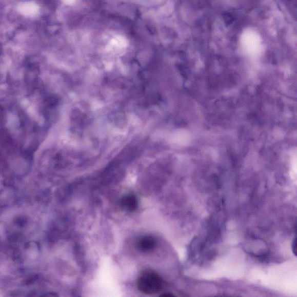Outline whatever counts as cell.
<instances>
[{"label": "cell", "instance_id": "6da1fadb", "mask_svg": "<svg viewBox=\"0 0 297 297\" xmlns=\"http://www.w3.org/2000/svg\"><path fill=\"white\" fill-rule=\"evenodd\" d=\"M163 279L152 270H146L142 273L137 281V287L142 293L146 295L156 294L163 287Z\"/></svg>", "mask_w": 297, "mask_h": 297}, {"label": "cell", "instance_id": "7a4b0ae2", "mask_svg": "<svg viewBox=\"0 0 297 297\" xmlns=\"http://www.w3.org/2000/svg\"><path fill=\"white\" fill-rule=\"evenodd\" d=\"M120 206L124 211L127 212H134L138 207V199L134 194H127L121 199V202H120Z\"/></svg>", "mask_w": 297, "mask_h": 297}, {"label": "cell", "instance_id": "3957f363", "mask_svg": "<svg viewBox=\"0 0 297 297\" xmlns=\"http://www.w3.org/2000/svg\"><path fill=\"white\" fill-rule=\"evenodd\" d=\"M156 246V241L151 236H144L139 237L136 242V247L140 251L150 252L154 249Z\"/></svg>", "mask_w": 297, "mask_h": 297}, {"label": "cell", "instance_id": "277c9868", "mask_svg": "<svg viewBox=\"0 0 297 297\" xmlns=\"http://www.w3.org/2000/svg\"><path fill=\"white\" fill-rule=\"evenodd\" d=\"M292 251H294V253L295 255L296 254V242H295V240L293 242V243H292Z\"/></svg>", "mask_w": 297, "mask_h": 297}]
</instances>
